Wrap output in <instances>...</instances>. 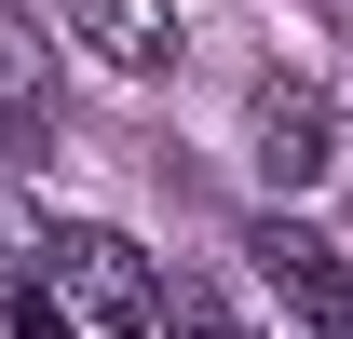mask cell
<instances>
[{"label":"cell","instance_id":"6da1fadb","mask_svg":"<svg viewBox=\"0 0 353 339\" xmlns=\"http://www.w3.org/2000/svg\"><path fill=\"white\" fill-rule=\"evenodd\" d=\"M41 298H68V312H95V326H123V339H163V271H150L109 217L41 231Z\"/></svg>","mask_w":353,"mask_h":339},{"label":"cell","instance_id":"8992f818","mask_svg":"<svg viewBox=\"0 0 353 339\" xmlns=\"http://www.w3.org/2000/svg\"><path fill=\"white\" fill-rule=\"evenodd\" d=\"M163 339H245L218 285H163Z\"/></svg>","mask_w":353,"mask_h":339},{"label":"cell","instance_id":"7a4b0ae2","mask_svg":"<svg viewBox=\"0 0 353 339\" xmlns=\"http://www.w3.org/2000/svg\"><path fill=\"white\" fill-rule=\"evenodd\" d=\"M245 258H259V285L299 312V339H353V271H340V245H326V231H299V217L272 204L259 231H245Z\"/></svg>","mask_w":353,"mask_h":339},{"label":"cell","instance_id":"3957f363","mask_svg":"<svg viewBox=\"0 0 353 339\" xmlns=\"http://www.w3.org/2000/svg\"><path fill=\"white\" fill-rule=\"evenodd\" d=\"M245 163H259L272 190H312V176L340 163V123H326V95H312V82H259V95H245Z\"/></svg>","mask_w":353,"mask_h":339},{"label":"cell","instance_id":"5b68a950","mask_svg":"<svg viewBox=\"0 0 353 339\" xmlns=\"http://www.w3.org/2000/svg\"><path fill=\"white\" fill-rule=\"evenodd\" d=\"M68 41H82L95 68L150 82V68H176V0H68Z\"/></svg>","mask_w":353,"mask_h":339},{"label":"cell","instance_id":"277c9868","mask_svg":"<svg viewBox=\"0 0 353 339\" xmlns=\"http://www.w3.org/2000/svg\"><path fill=\"white\" fill-rule=\"evenodd\" d=\"M0 136H14L0 163H41L54 150V54H41V28L14 0H0Z\"/></svg>","mask_w":353,"mask_h":339}]
</instances>
